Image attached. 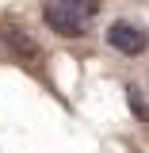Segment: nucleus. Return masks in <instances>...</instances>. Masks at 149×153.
<instances>
[{
  "mask_svg": "<svg viewBox=\"0 0 149 153\" xmlns=\"http://www.w3.org/2000/svg\"><path fill=\"white\" fill-rule=\"evenodd\" d=\"M103 0H46L42 4V19L46 27L61 38H80L88 35V23L99 16Z\"/></svg>",
  "mask_w": 149,
  "mask_h": 153,
  "instance_id": "obj_1",
  "label": "nucleus"
},
{
  "mask_svg": "<svg viewBox=\"0 0 149 153\" xmlns=\"http://www.w3.org/2000/svg\"><path fill=\"white\" fill-rule=\"evenodd\" d=\"M107 42H111V50H119V54H126V57L145 54V46H149L145 31L138 23H126V19H115L111 27H107Z\"/></svg>",
  "mask_w": 149,
  "mask_h": 153,
  "instance_id": "obj_2",
  "label": "nucleus"
},
{
  "mask_svg": "<svg viewBox=\"0 0 149 153\" xmlns=\"http://www.w3.org/2000/svg\"><path fill=\"white\" fill-rule=\"evenodd\" d=\"M0 38H4V42H8V46H12L19 57H38V46H35L27 35H23V31H19L16 23H4V27H0Z\"/></svg>",
  "mask_w": 149,
  "mask_h": 153,
  "instance_id": "obj_3",
  "label": "nucleus"
},
{
  "mask_svg": "<svg viewBox=\"0 0 149 153\" xmlns=\"http://www.w3.org/2000/svg\"><path fill=\"white\" fill-rule=\"evenodd\" d=\"M126 103H130V111L138 123H149V103H145V96H142V88L138 84H130L126 88Z\"/></svg>",
  "mask_w": 149,
  "mask_h": 153,
  "instance_id": "obj_4",
  "label": "nucleus"
}]
</instances>
